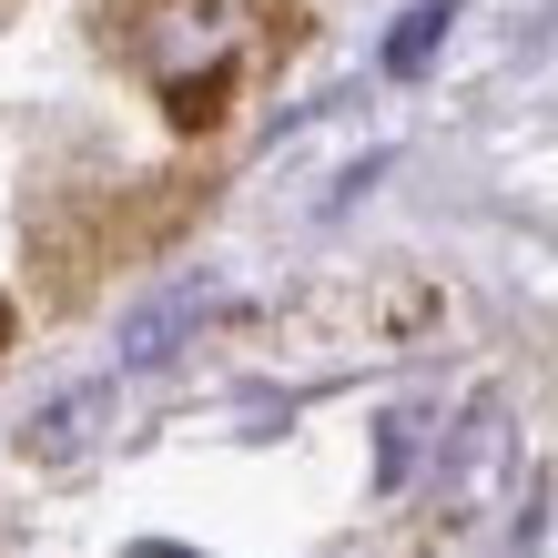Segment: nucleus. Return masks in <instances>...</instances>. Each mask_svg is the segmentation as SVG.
<instances>
[{"label": "nucleus", "instance_id": "obj_4", "mask_svg": "<svg viewBox=\"0 0 558 558\" xmlns=\"http://www.w3.org/2000/svg\"><path fill=\"white\" fill-rule=\"evenodd\" d=\"M223 305H234V294H223V284H204V275L162 284L153 305H143L133 325H122V366H173V355H183V336H204V325H214Z\"/></svg>", "mask_w": 558, "mask_h": 558}, {"label": "nucleus", "instance_id": "obj_5", "mask_svg": "<svg viewBox=\"0 0 558 558\" xmlns=\"http://www.w3.org/2000/svg\"><path fill=\"white\" fill-rule=\"evenodd\" d=\"M102 426H112V376L61 386V397L21 426V457H31V468H72V457H92V447H102Z\"/></svg>", "mask_w": 558, "mask_h": 558}, {"label": "nucleus", "instance_id": "obj_3", "mask_svg": "<svg viewBox=\"0 0 558 558\" xmlns=\"http://www.w3.org/2000/svg\"><path fill=\"white\" fill-rule=\"evenodd\" d=\"M498 457H508V407L487 397L468 426H447V437H437V477H426V508H437V518H468L487 487H498Z\"/></svg>", "mask_w": 558, "mask_h": 558}, {"label": "nucleus", "instance_id": "obj_1", "mask_svg": "<svg viewBox=\"0 0 558 558\" xmlns=\"http://www.w3.org/2000/svg\"><path fill=\"white\" fill-rule=\"evenodd\" d=\"M133 61L173 92V112H214V92L223 72H234V41H244V21H234V0H133Z\"/></svg>", "mask_w": 558, "mask_h": 558}, {"label": "nucleus", "instance_id": "obj_8", "mask_svg": "<svg viewBox=\"0 0 558 558\" xmlns=\"http://www.w3.org/2000/svg\"><path fill=\"white\" fill-rule=\"evenodd\" d=\"M0 345H11V315H0Z\"/></svg>", "mask_w": 558, "mask_h": 558}, {"label": "nucleus", "instance_id": "obj_2", "mask_svg": "<svg viewBox=\"0 0 558 558\" xmlns=\"http://www.w3.org/2000/svg\"><path fill=\"white\" fill-rule=\"evenodd\" d=\"M336 305L355 315V336H366V345H416L426 325L447 315V294L426 284V275H407V265H366L355 284H336Z\"/></svg>", "mask_w": 558, "mask_h": 558}, {"label": "nucleus", "instance_id": "obj_6", "mask_svg": "<svg viewBox=\"0 0 558 558\" xmlns=\"http://www.w3.org/2000/svg\"><path fill=\"white\" fill-rule=\"evenodd\" d=\"M437 437H447V416H437V407H426V397H407L397 416H386V457H376V477H386V487H397V477H407V468H416V457H426V447H437Z\"/></svg>", "mask_w": 558, "mask_h": 558}, {"label": "nucleus", "instance_id": "obj_7", "mask_svg": "<svg viewBox=\"0 0 558 558\" xmlns=\"http://www.w3.org/2000/svg\"><path fill=\"white\" fill-rule=\"evenodd\" d=\"M447 21H457V0H416V11H407V31L386 41V72H416V61L447 41Z\"/></svg>", "mask_w": 558, "mask_h": 558}]
</instances>
